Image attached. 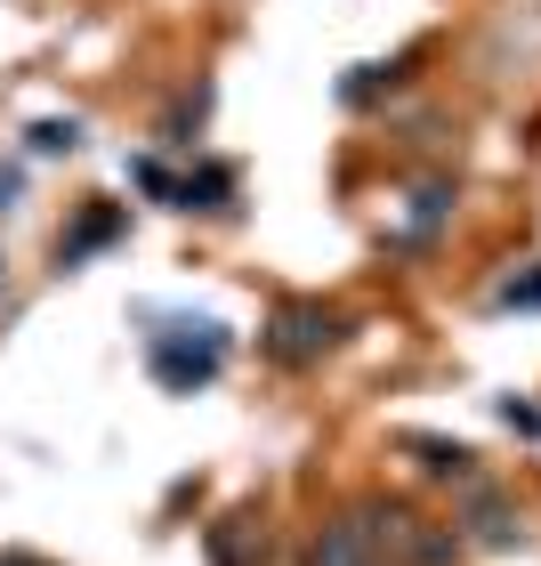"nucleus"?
I'll return each instance as SVG.
<instances>
[{
  "instance_id": "obj_2",
  "label": "nucleus",
  "mask_w": 541,
  "mask_h": 566,
  "mask_svg": "<svg viewBox=\"0 0 541 566\" xmlns=\"http://www.w3.org/2000/svg\"><path fill=\"white\" fill-rule=\"evenodd\" d=\"M340 340V316H323V307H283L275 332H267V348L283 356V365H299V356H316Z\"/></svg>"
},
{
  "instance_id": "obj_5",
  "label": "nucleus",
  "mask_w": 541,
  "mask_h": 566,
  "mask_svg": "<svg viewBox=\"0 0 541 566\" xmlns=\"http://www.w3.org/2000/svg\"><path fill=\"white\" fill-rule=\"evenodd\" d=\"M9 195H17V178H0V202H9Z\"/></svg>"
},
{
  "instance_id": "obj_6",
  "label": "nucleus",
  "mask_w": 541,
  "mask_h": 566,
  "mask_svg": "<svg viewBox=\"0 0 541 566\" xmlns=\"http://www.w3.org/2000/svg\"><path fill=\"white\" fill-rule=\"evenodd\" d=\"M0 566H41V558H0Z\"/></svg>"
},
{
  "instance_id": "obj_1",
  "label": "nucleus",
  "mask_w": 541,
  "mask_h": 566,
  "mask_svg": "<svg viewBox=\"0 0 541 566\" xmlns=\"http://www.w3.org/2000/svg\"><path fill=\"white\" fill-rule=\"evenodd\" d=\"M219 356H226L219 324H194V340H153V373H162L170 389H194V380L219 373Z\"/></svg>"
},
{
  "instance_id": "obj_4",
  "label": "nucleus",
  "mask_w": 541,
  "mask_h": 566,
  "mask_svg": "<svg viewBox=\"0 0 541 566\" xmlns=\"http://www.w3.org/2000/svg\"><path fill=\"white\" fill-rule=\"evenodd\" d=\"M33 146H41V154H65V146H82V130H73V122H41Z\"/></svg>"
},
{
  "instance_id": "obj_3",
  "label": "nucleus",
  "mask_w": 541,
  "mask_h": 566,
  "mask_svg": "<svg viewBox=\"0 0 541 566\" xmlns=\"http://www.w3.org/2000/svg\"><path fill=\"white\" fill-rule=\"evenodd\" d=\"M307 566H380V558L364 543V526H323L316 551H307Z\"/></svg>"
}]
</instances>
